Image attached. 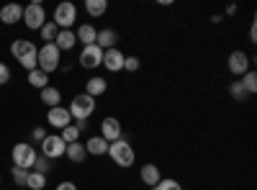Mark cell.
<instances>
[{
    "instance_id": "9c48e42d",
    "label": "cell",
    "mask_w": 257,
    "mask_h": 190,
    "mask_svg": "<svg viewBox=\"0 0 257 190\" xmlns=\"http://www.w3.org/2000/svg\"><path fill=\"white\" fill-rule=\"evenodd\" d=\"M80 65L85 67V70H95V67H100L103 65V49L100 47H82V52H80Z\"/></svg>"
},
{
    "instance_id": "7c38bea8",
    "label": "cell",
    "mask_w": 257,
    "mask_h": 190,
    "mask_svg": "<svg viewBox=\"0 0 257 190\" xmlns=\"http://www.w3.org/2000/svg\"><path fill=\"white\" fill-rule=\"evenodd\" d=\"M47 123H49V126H54L57 131H62L64 126H70V123H72V116H70V111H67V108L57 105V108H49V111H47Z\"/></svg>"
},
{
    "instance_id": "cb8c5ba5",
    "label": "cell",
    "mask_w": 257,
    "mask_h": 190,
    "mask_svg": "<svg viewBox=\"0 0 257 190\" xmlns=\"http://www.w3.org/2000/svg\"><path fill=\"white\" fill-rule=\"evenodd\" d=\"M29 85H31V88H39V90H44V88L49 85V75L41 72L39 67L31 70V72H29Z\"/></svg>"
},
{
    "instance_id": "44dd1931",
    "label": "cell",
    "mask_w": 257,
    "mask_h": 190,
    "mask_svg": "<svg viewBox=\"0 0 257 190\" xmlns=\"http://www.w3.org/2000/svg\"><path fill=\"white\" fill-rule=\"evenodd\" d=\"M75 44H77L75 31H59L57 39H54V47H57L59 52H70V49H75Z\"/></svg>"
},
{
    "instance_id": "d590c367",
    "label": "cell",
    "mask_w": 257,
    "mask_h": 190,
    "mask_svg": "<svg viewBox=\"0 0 257 190\" xmlns=\"http://www.w3.org/2000/svg\"><path fill=\"white\" fill-rule=\"evenodd\" d=\"M57 190H77V185H75V182H70V180H64V182H59V185H57Z\"/></svg>"
},
{
    "instance_id": "d6a6232c",
    "label": "cell",
    "mask_w": 257,
    "mask_h": 190,
    "mask_svg": "<svg viewBox=\"0 0 257 190\" xmlns=\"http://www.w3.org/2000/svg\"><path fill=\"white\" fill-rule=\"evenodd\" d=\"M49 159L47 157H36V162H34V172H41V175H47L49 172Z\"/></svg>"
},
{
    "instance_id": "ac0fdd59",
    "label": "cell",
    "mask_w": 257,
    "mask_h": 190,
    "mask_svg": "<svg viewBox=\"0 0 257 190\" xmlns=\"http://www.w3.org/2000/svg\"><path fill=\"white\" fill-rule=\"evenodd\" d=\"M105 90H108V80L100 77V75H95V77H90L88 82H85V95H90V98H98Z\"/></svg>"
},
{
    "instance_id": "8992f818",
    "label": "cell",
    "mask_w": 257,
    "mask_h": 190,
    "mask_svg": "<svg viewBox=\"0 0 257 190\" xmlns=\"http://www.w3.org/2000/svg\"><path fill=\"white\" fill-rule=\"evenodd\" d=\"M13 167H24V170H34V162H36V149L31 144L21 141L13 146Z\"/></svg>"
},
{
    "instance_id": "7402d4cb",
    "label": "cell",
    "mask_w": 257,
    "mask_h": 190,
    "mask_svg": "<svg viewBox=\"0 0 257 190\" xmlns=\"http://www.w3.org/2000/svg\"><path fill=\"white\" fill-rule=\"evenodd\" d=\"M85 11H88L90 18H100L108 11V0H85Z\"/></svg>"
},
{
    "instance_id": "603a6c76",
    "label": "cell",
    "mask_w": 257,
    "mask_h": 190,
    "mask_svg": "<svg viewBox=\"0 0 257 190\" xmlns=\"http://www.w3.org/2000/svg\"><path fill=\"white\" fill-rule=\"evenodd\" d=\"M41 103H47L49 108H57V105L62 103V93L57 90V88H52V85H47L44 90H41Z\"/></svg>"
},
{
    "instance_id": "5b68a950",
    "label": "cell",
    "mask_w": 257,
    "mask_h": 190,
    "mask_svg": "<svg viewBox=\"0 0 257 190\" xmlns=\"http://www.w3.org/2000/svg\"><path fill=\"white\" fill-rule=\"evenodd\" d=\"M67 111H70V116H72V118H77V123L88 121V118L93 116V111H95V98L80 93V95H75V98H72V103H70V108H67Z\"/></svg>"
},
{
    "instance_id": "d4e9b609",
    "label": "cell",
    "mask_w": 257,
    "mask_h": 190,
    "mask_svg": "<svg viewBox=\"0 0 257 190\" xmlns=\"http://www.w3.org/2000/svg\"><path fill=\"white\" fill-rule=\"evenodd\" d=\"M80 134H82V129H80L77 123H70V126H64V129L59 131V136H62L64 144H75V141H80Z\"/></svg>"
},
{
    "instance_id": "f1b7e54d",
    "label": "cell",
    "mask_w": 257,
    "mask_h": 190,
    "mask_svg": "<svg viewBox=\"0 0 257 190\" xmlns=\"http://www.w3.org/2000/svg\"><path fill=\"white\" fill-rule=\"evenodd\" d=\"M29 172H31V170H24V167H13V170H11L13 182L21 185V187H26V182H29Z\"/></svg>"
},
{
    "instance_id": "e0dca14e",
    "label": "cell",
    "mask_w": 257,
    "mask_h": 190,
    "mask_svg": "<svg viewBox=\"0 0 257 190\" xmlns=\"http://www.w3.org/2000/svg\"><path fill=\"white\" fill-rule=\"evenodd\" d=\"M139 177H142V182H144V185H149V187H155V185L162 180V175H160V167H157V164H152V162L142 164Z\"/></svg>"
},
{
    "instance_id": "4fadbf2b",
    "label": "cell",
    "mask_w": 257,
    "mask_h": 190,
    "mask_svg": "<svg viewBox=\"0 0 257 190\" xmlns=\"http://www.w3.org/2000/svg\"><path fill=\"white\" fill-rule=\"evenodd\" d=\"M123 59L126 54L116 47V49H108V52H103V67L108 70V72H121L123 70Z\"/></svg>"
},
{
    "instance_id": "52a82bcc",
    "label": "cell",
    "mask_w": 257,
    "mask_h": 190,
    "mask_svg": "<svg viewBox=\"0 0 257 190\" xmlns=\"http://www.w3.org/2000/svg\"><path fill=\"white\" fill-rule=\"evenodd\" d=\"M24 24H26V29L39 31L41 26L47 24V11H44V6H41V3L26 6V8H24Z\"/></svg>"
},
{
    "instance_id": "30bf717a",
    "label": "cell",
    "mask_w": 257,
    "mask_h": 190,
    "mask_svg": "<svg viewBox=\"0 0 257 190\" xmlns=\"http://www.w3.org/2000/svg\"><path fill=\"white\" fill-rule=\"evenodd\" d=\"M249 65H252V59H249L242 49H237V52L229 54V72H231V75L242 77L244 72H249Z\"/></svg>"
},
{
    "instance_id": "ba28073f",
    "label": "cell",
    "mask_w": 257,
    "mask_h": 190,
    "mask_svg": "<svg viewBox=\"0 0 257 190\" xmlns=\"http://www.w3.org/2000/svg\"><path fill=\"white\" fill-rule=\"evenodd\" d=\"M64 149H67V144L62 141L59 134H47L44 141H41V157H47V159H59L64 157Z\"/></svg>"
},
{
    "instance_id": "d6986e66",
    "label": "cell",
    "mask_w": 257,
    "mask_h": 190,
    "mask_svg": "<svg viewBox=\"0 0 257 190\" xmlns=\"http://www.w3.org/2000/svg\"><path fill=\"white\" fill-rule=\"evenodd\" d=\"M85 152L93 154V157H103V154H108V141L103 136H90L85 141Z\"/></svg>"
},
{
    "instance_id": "8fae6325",
    "label": "cell",
    "mask_w": 257,
    "mask_h": 190,
    "mask_svg": "<svg viewBox=\"0 0 257 190\" xmlns=\"http://www.w3.org/2000/svg\"><path fill=\"white\" fill-rule=\"evenodd\" d=\"M121 134H123V129H121V123H118V118H113V116H105L103 121H100V136L105 139V141H118L121 139Z\"/></svg>"
},
{
    "instance_id": "e575fe53",
    "label": "cell",
    "mask_w": 257,
    "mask_h": 190,
    "mask_svg": "<svg viewBox=\"0 0 257 190\" xmlns=\"http://www.w3.org/2000/svg\"><path fill=\"white\" fill-rule=\"evenodd\" d=\"M31 136H34L36 141H44V136H47V131H44V129H41V126H36V129L31 131Z\"/></svg>"
},
{
    "instance_id": "9a60e30c",
    "label": "cell",
    "mask_w": 257,
    "mask_h": 190,
    "mask_svg": "<svg viewBox=\"0 0 257 190\" xmlns=\"http://www.w3.org/2000/svg\"><path fill=\"white\" fill-rule=\"evenodd\" d=\"M95 47H100L103 52L116 49L118 47V31L116 29H100L98 31V39H95Z\"/></svg>"
},
{
    "instance_id": "4dcf8cb0",
    "label": "cell",
    "mask_w": 257,
    "mask_h": 190,
    "mask_svg": "<svg viewBox=\"0 0 257 190\" xmlns=\"http://www.w3.org/2000/svg\"><path fill=\"white\" fill-rule=\"evenodd\" d=\"M229 95L234 100H244L247 98V90L242 88V82H231V85H229Z\"/></svg>"
},
{
    "instance_id": "7a4b0ae2",
    "label": "cell",
    "mask_w": 257,
    "mask_h": 190,
    "mask_svg": "<svg viewBox=\"0 0 257 190\" xmlns=\"http://www.w3.org/2000/svg\"><path fill=\"white\" fill-rule=\"evenodd\" d=\"M108 157H111L113 164H118V167H123V170H126V167L134 164L137 152H134V146L121 136L118 141H111V144H108Z\"/></svg>"
},
{
    "instance_id": "3957f363",
    "label": "cell",
    "mask_w": 257,
    "mask_h": 190,
    "mask_svg": "<svg viewBox=\"0 0 257 190\" xmlns=\"http://www.w3.org/2000/svg\"><path fill=\"white\" fill-rule=\"evenodd\" d=\"M36 65L41 72H57L62 67V52L54 47V44H41L39 47V54H36Z\"/></svg>"
},
{
    "instance_id": "f546056e",
    "label": "cell",
    "mask_w": 257,
    "mask_h": 190,
    "mask_svg": "<svg viewBox=\"0 0 257 190\" xmlns=\"http://www.w3.org/2000/svg\"><path fill=\"white\" fill-rule=\"evenodd\" d=\"M152 190H183V185H180L178 180H173V177H162Z\"/></svg>"
},
{
    "instance_id": "484cf974",
    "label": "cell",
    "mask_w": 257,
    "mask_h": 190,
    "mask_svg": "<svg viewBox=\"0 0 257 190\" xmlns=\"http://www.w3.org/2000/svg\"><path fill=\"white\" fill-rule=\"evenodd\" d=\"M57 34H59V29H57V26L52 24V21H47V24L39 29V36H41V41H44V44H54Z\"/></svg>"
},
{
    "instance_id": "1f68e13d",
    "label": "cell",
    "mask_w": 257,
    "mask_h": 190,
    "mask_svg": "<svg viewBox=\"0 0 257 190\" xmlns=\"http://www.w3.org/2000/svg\"><path fill=\"white\" fill-rule=\"evenodd\" d=\"M139 67H142L139 57H126V59H123V70H126V72H139Z\"/></svg>"
},
{
    "instance_id": "277c9868",
    "label": "cell",
    "mask_w": 257,
    "mask_h": 190,
    "mask_svg": "<svg viewBox=\"0 0 257 190\" xmlns=\"http://www.w3.org/2000/svg\"><path fill=\"white\" fill-rule=\"evenodd\" d=\"M75 21H77V8H75V3L64 0V3H59V6L54 8V21H52V24H54L59 31H72Z\"/></svg>"
},
{
    "instance_id": "ffe728a7",
    "label": "cell",
    "mask_w": 257,
    "mask_h": 190,
    "mask_svg": "<svg viewBox=\"0 0 257 190\" xmlns=\"http://www.w3.org/2000/svg\"><path fill=\"white\" fill-rule=\"evenodd\" d=\"M64 157H67L72 164H82L88 152H85V144L82 141H75V144H67V149H64Z\"/></svg>"
},
{
    "instance_id": "5bb4252c",
    "label": "cell",
    "mask_w": 257,
    "mask_h": 190,
    "mask_svg": "<svg viewBox=\"0 0 257 190\" xmlns=\"http://www.w3.org/2000/svg\"><path fill=\"white\" fill-rule=\"evenodd\" d=\"M0 21H3L6 26H13L18 21H24V8L18 3H8V6H0Z\"/></svg>"
},
{
    "instance_id": "6da1fadb",
    "label": "cell",
    "mask_w": 257,
    "mask_h": 190,
    "mask_svg": "<svg viewBox=\"0 0 257 190\" xmlns=\"http://www.w3.org/2000/svg\"><path fill=\"white\" fill-rule=\"evenodd\" d=\"M11 54L21 62V67L29 70V72L39 67V65H36L39 49H36L34 41H29V39H13V41H11Z\"/></svg>"
},
{
    "instance_id": "8d00e7d4",
    "label": "cell",
    "mask_w": 257,
    "mask_h": 190,
    "mask_svg": "<svg viewBox=\"0 0 257 190\" xmlns=\"http://www.w3.org/2000/svg\"><path fill=\"white\" fill-rule=\"evenodd\" d=\"M249 39H252V41H257V29H254V24L249 26Z\"/></svg>"
},
{
    "instance_id": "4316f807",
    "label": "cell",
    "mask_w": 257,
    "mask_h": 190,
    "mask_svg": "<svg viewBox=\"0 0 257 190\" xmlns=\"http://www.w3.org/2000/svg\"><path fill=\"white\" fill-rule=\"evenodd\" d=\"M239 82H242V88L247 90V95H254V93H257V72H254V70L244 72V75L239 77Z\"/></svg>"
},
{
    "instance_id": "2e32d148",
    "label": "cell",
    "mask_w": 257,
    "mask_h": 190,
    "mask_svg": "<svg viewBox=\"0 0 257 190\" xmlns=\"http://www.w3.org/2000/svg\"><path fill=\"white\" fill-rule=\"evenodd\" d=\"M75 36H77V41H80L82 47H93L95 39H98V29L93 24H80L77 31H75Z\"/></svg>"
},
{
    "instance_id": "83f0119b",
    "label": "cell",
    "mask_w": 257,
    "mask_h": 190,
    "mask_svg": "<svg viewBox=\"0 0 257 190\" xmlns=\"http://www.w3.org/2000/svg\"><path fill=\"white\" fill-rule=\"evenodd\" d=\"M26 187H31V190H44L47 187V175H41V172H29V182H26Z\"/></svg>"
},
{
    "instance_id": "836d02e7",
    "label": "cell",
    "mask_w": 257,
    "mask_h": 190,
    "mask_svg": "<svg viewBox=\"0 0 257 190\" xmlns=\"http://www.w3.org/2000/svg\"><path fill=\"white\" fill-rule=\"evenodd\" d=\"M6 82H11V67L6 62H0V85H6Z\"/></svg>"
},
{
    "instance_id": "74e56055",
    "label": "cell",
    "mask_w": 257,
    "mask_h": 190,
    "mask_svg": "<svg viewBox=\"0 0 257 190\" xmlns=\"http://www.w3.org/2000/svg\"><path fill=\"white\" fill-rule=\"evenodd\" d=\"M0 180H3V177H0Z\"/></svg>"
}]
</instances>
